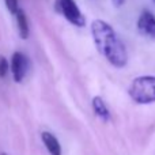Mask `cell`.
<instances>
[{
  "label": "cell",
  "mask_w": 155,
  "mask_h": 155,
  "mask_svg": "<svg viewBox=\"0 0 155 155\" xmlns=\"http://www.w3.org/2000/svg\"><path fill=\"white\" fill-rule=\"evenodd\" d=\"M112 3L116 5V7H121V5L125 3V0H112Z\"/></svg>",
  "instance_id": "8fae6325"
},
{
  "label": "cell",
  "mask_w": 155,
  "mask_h": 155,
  "mask_svg": "<svg viewBox=\"0 0 155 155\" xmlns=\"http://www.w3.org/2000/svg\"><path fill=\"white\" fill-rule=\"evenodd\" d=\"M2 155H5V154H2Z\"/></svg>",
  "instance_id": "7c38bea8"
},
{
  "label": "cell",
  "mask_w": 155,
  "mask_h": 155,
  "mask_svg": "<svg viewBox=\"0 0 155 155\" xmlns=\"http://www.w3.org/2000/svg\"><path fill=\"white\" fill-rule=\"evenodd\" d=\"M10 71V63L4 56H0V78H5Z\"/></svg>",
  "instance_id": "9c48e42d"
},
{
  "label": "cell",
  "mask_w": 155,
  "mask_h": 155,
  "mask_svg": "<svg viewBox=\"0 0 155 155\" xmlns=\"http://www.w3.org/2000/svg\"><path fill=\"white\" fill-rule=\"evenodd\" d=\"M91 35L98 52L116 68H124L128 63V52L116 30L102 19L91 23Z\"/></svg>",
  "instance_id": "6da1fadb"
},
{
  "label": "cell",
  "mask_w": 155,
  "mask_h": 155,
  "mask_svg": "<svg viewBox=\"0 0 155 155\" xmlns=\"http://www.w3.org/2000/svg\"><path fill=\"white\" fill-rule=\"evenodd\" d=\"M91 105H93L94 113H95V114L98 116V117L101 118L102 121H109V120H110L109 107L106 106L105 101L101 98V97H98V95L94 97V98H93V102H91Z\"/></svg>",
  "instance_id": "52a82bcc"
},
{
  "label": "cell",
  "mask_w": 155,
  "mask_h": 155,
  "mask_svg": "<svg viewBox=\"0 0 155 155\" xmlns=\"http://www.w3.org/2000/svg\"><path fill=\"white\" fill-rule=\"evenodd\" d=\"M56 10L74 26L83 27L86 25V18L75 0H57Z\"/></svg>",
  "instance_id": "3957f363"
},
{
  "label": "cell",
  "mask_w": 155,
  "mask_h": 155,
  "mask_svg": "<svg viewBox=\"0 0 155 155\" xmlns=\"http://www.w3.org/2000/svg\"><path fill=\"white\" fill-rule=\"evenodd\" d=\"M4 3H5L7 10L10 11L12 15H15V14L21 10V8H19V0H4Z\"/></svg>",
  "instance_id": "30bf717a"
},
{
  "label": "cell",
  "mask_w": 155,
  "mask_h": 155,
  "mask_svg": "<svg viewBox=\"0 0 155 155\" xmlns=\"http://www.w3.org/2000/svg\"><path fill=\"white\" fill-rule=\"evenodd\" d=\"M41 139H42V143L45 144L46 150L51 155H61V146H60V142L53 134L42 132Z\"/></svg>",
  "instance_id": "8992f818"
},
{
  "label": "cell",
  "mask_w": 155,
  "mask_h": 155,
  "mask_svg": "<svg viewBox=\"0 0 155 155\" xmlns=\"http://www.w3.org/2000/svg\"><path fill=\"white\" fill-rule=\"evenodd\" d=\"M15 18H16V26H18V31H19L21 38H23V40L29 38L30 29H29V21L26 18V14L22 10H19L15 14Z\"/></svg>",
  "instance_id": "ba28073f"
},
{
  "label": "cell",
  "mask_w": 155,
  "mask_h": 155,
  "mask_svg": "<svg viewBox=\"0 0 155 155\" xmlns=\"http://www.w3.org/2000/svg\"><path fill=\"white\" fill-rule=\"evenodd\" d=\"M10 68H11V74H12L14 80L16 83H21L23 80V78L26 76L27 70H29V60L21 52H15L12 54V57H11Z\"/></svg>",
  "instance_id": "277c9868"
},
{
  "label": "cell",
  "mask_w": 155,
  "mask_h": 155,
  "mask_svg": "<svg viewBox=\"0 0 155 155\" xmlns=\"http://www.w3.org/2000/svg\"><path fill=\"white\" fill-rule=\"evenodd\" d=\"M128 94L134 102L147 105L155 102V76H139L131 83Z\"/></svg>",
  "instance_id": "7a4b0ae2"
},
{
  "label": "cell",
  "mask_w": 155,
  "mask_h": 155,
  "mask_svg": "<svg viewBox=\"0 0 155 155\" xmlns=\"http://www.w3.org/2000/svg\"><path fill=\"white\" fill-rule=\"evenodd\" d=\"M154 3H155V0H154Z\"/></svg>",
  "instance_id": "4fadbf2b"
},
{
  "label": "cell",
  "mask_w": 155,
  "mask_h": 155,
  "mask_svg": "<svg viewBox=\"0 0 155 155\" xmlns=\"http://www.w3.org/2000/svg\"><path fill=\"white\" fill-rule=\"evenodd\" d=\"M137 30L142 35L155 40V16L151 11L143 10L137 18Z\"/></svg>",
  "instance_id": "5b68a950"
}]
</instances>
